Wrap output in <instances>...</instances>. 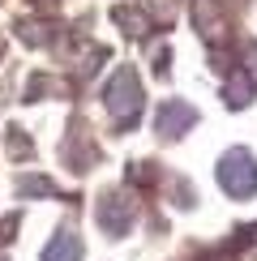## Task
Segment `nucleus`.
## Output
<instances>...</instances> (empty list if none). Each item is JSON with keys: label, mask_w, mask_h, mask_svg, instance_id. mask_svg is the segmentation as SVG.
Returning <instances> with one entry per match:
<instances>
[{"label": "nucleus", "mask_w": 257, "mask_h": 261, "mask_svg": "<svg viewBox=\"0 0 257 261\" xmlns=\"http://www.w3.org/2000/svg\"><path fill=\"white\" fill-rule=\"evenodd\" d=\"M43 261H82V236L73 227H60L43 248Z\"/></svg>", "instance_id": "nucleus-5"}, {"label": "nucleus", "mask_w": 257, "mask_h": 261, "mask_svg": "<svg viewBox=\"0 0 257 261\" xmlns=\"http://www.w3.org/2000/svg\"><path fill=\"white\" fill-rule=\"evenodd\" d=\"M94 219L107 236H128V227L137 219V201L128 193H103L99 205H94Z\"/></svg>", "instance_id": "nucleus-3"}, {"label": "nucleus", "mask_w": 257, "mask_h": 261, "mask_svg": "<svg viewBox=\"0 0 257 261\" xmlns=\"http://www.w3.org/2000/svg\"><path fill=\"white\" fill-rule=\"evenodd\" d=\"M214 176H219L223 184V193L236 201H244V197H253L257 193V159H253V150H227V154L219 159V167H214Z\"/></svg>", "instance_id": "nucleus-2"}, {"label": "nucleus", "mask_w": 257, "mask_h": 261, "mask_svg": "<svg viewBox=\"0 0 257 261\" xmlns=\"http://www.w3.org/2000/svg\"><path fill=\"white\" fill-rule=\"evenodd\" d=\"M103 103H107V112H112V120L120 128L137 124V116H142V82H137V73L128 69V64L112 73V82H107V90H103Z\"/></svg>", "instance_id": "nucleus-1"}, {"label": "nucleus", "mask_w": 257, "mask_h": 261, "mask_svg": "<svg viewBox=\"0 0 257 261\" xmlns=\"http://www.w3.org/2000/svg\"><path fill=\"white\" fill-rule=\"evenodd\" d=\"M17 193H26V197H30V193H43V197H52V193H56V184L43 180V176H21V180H17Z\"/></svg>", "instance_id": "nucleus-6"}, {"label": "nucleus", "mask_w": 257, "mask_h": 261, "mask_svg": "<svg viewBox=\"0 0 257 261\" xmlns=\"http://www.w3.org/2000/svg\"><path fill=\"white\" fill-rule=\"evenodd\" d=\"M249 90H253V86H249V77H232V86H227V103H232V107H244V103L253 99Z\"/></svg>", "instance_id": "nucleus-7"}, {"label": "nucleus", "mask_w": 257, "mask_h": 261, "mask_svg": "<svg viewBox=\"0 0 257 261\" xmlns=\"http://www.w3.org/2000/svg\"><path fill=\"white\" fill-rule=\"evenodd\" d=\"M193 124H197V107L185 103V99H167V103L155 112V128H159V137H167V141L185 137Z\"/></svg>", "instance_id": "nucleus-4"}]
</instances>
